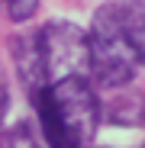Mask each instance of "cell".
<instances>
[{
    "instance_id": "cell-8",
    "label": "cell",
    "mask_w": 145,
    "mask_h": 148,
    "mask_svg": "<svg viewBox=\"0 0 145 148\" xmlns=\"http://www.w3.org/2000/svg\"><path fill=\"white\" fill-rule=\"evenodd\" d=\"M142 3H145V0H142Z\"/></svg>"
},
{
    "instance_id": "cell-3",
    "label": "cell",
    "mask_w": 145,
    "mask_h": 148,
    "mask_svg": "<svg viewBox=\"0 0 145 148\" xmlns=\"http://www.w3.org/2000/svg\"><path fill=\"white\" fill-rule=\"evenodd\" d=\"M48 84L68 74H87V32L74 23H48L39 29Z\"/></svg>"
},
{
    "instance_id": "cell-4",
    "label": "cell",
    "mask_w": 145,
    "mask_h": 148,
    "mask_svg": "<svg viewBox=\"0 0 145 148\" xmlns=\"http://www.w3.org/2000/svg\"><path fill=\"white\" fill-rule=\"evenodd\" d=\"M10 52H13V64L23 87L29 90V97H36L48 87V74H45V58H42V45H39V32H23L10 42Z\"/></svg>"
},
{
    "instance_id": "cell-1",
    "label": "cell",
    "mask_w": 145,
    "mask_h": 148,
    "mask_svg": "<svg viewBox=\"0 0 145 148\" xmlns=\"http://www.w3.org/2000/svg\"><path fill=\"white\" fill-rule=\"evenodd\" d=\"M42 135L48 145H87L97 135L103 106L97 100V90L90 87L87 74H68L52 81L36 100Z\"/></svg>"
},
{
    "instance_id": "cell-2",
    "label": "cell",
    "mask_w": 145,
    "mask_h": 148,
    "mask_svg": "<svg viewBox=\"0 0 145 148\" xmlns=\"http://www.w3.org/2000/svg\"><path fill=\"white\" fill-rule=\"evenodd\" d=\"M129 10L123 3H107L97 10L87 32V74L100 87H129L139 68V52L129 32Z\"/></svg>"
},
{
    "instance_id": "cell-7",
    "label": "cell",
    "mask_w": 145,
    "mask_h": 148,
    "mask_svg": "<svg viewBox=\"0 0 145 148\" xmlns=\"http://www.w3.org/2000/svg\"><path fill=\"white\" fill-rule=\"evenodd\" d=\"M7 106H10V90H7V84H3V77H0V116L7 113Z\"/></svg>"
},
{
    "instance_id": "cell-5",
    "label": "cell",
    "mask_w": 145,
    "mask_h": 148,
    "mask_svg": "<svg viewBox=\"0 0 145 148\" xmlns=\"http://www.w3.org/2000/svg\"><path fill=\"white\" fill-rule=\"evenodd\" d=\"M123 90V97H116V100L110 103V113L107 119L116 122V126H135V122L145 119V103H142V97L139 93H129L126 87H119Z\"/></svg>"
},
{
    "instance_id": "cell-6",
    "label": "cell",
    "mask_w": 145,
    "mask_h": 148,
    "mask_svg": "<svg viewBox=\"0 0 145 148\" xmlns=\"http://www.w3.org/2000/svg\"><path fill=\"white\" fill-rule=\"evenodd\" d=\"M3 7H7V16H10L13 23H26V19L36 13L39 0H3Z\"/></svg>"
}]
</instances>
